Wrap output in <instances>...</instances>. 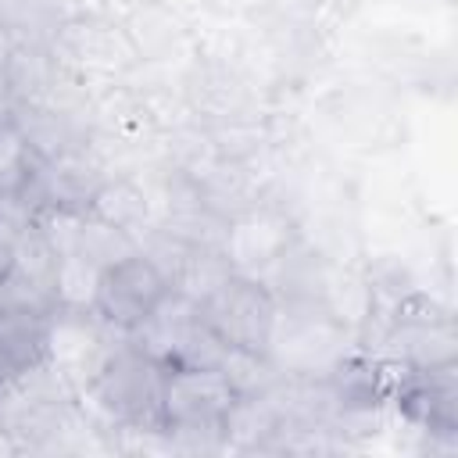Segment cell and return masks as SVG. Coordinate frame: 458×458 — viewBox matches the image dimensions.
<instances>
[{
	"label": "cell",
	"mask_w": 458,
	"mask_h": 458,
	"mask_svg": "<svg viewBox=\"0 0 458 458\" xmlns=\"http://www.w3.org/2000/svg\"><path fill=\"white\" fill-rule=\"evenodd\" d=\"M165 372L168 365L122 336L97 379L79 394V404L104 429H165Z\"/></svg>",
	"instance_id": "6da1fadb"
},
{
	"label": "cell",
	"mask_w": 458,
	"mask_h": 458,
	"mask_svg": "<svg viewBox=\"0 0 458 458\" xmlns=\"http://www.w3.org/2000/svg\"><path fill=\"white\" fill-rule=\"evenodd\" d=\"M236 390L215 365H172L165 372V429L172 451H222V422Z\"/></svg>",
	"instance_id": "7a4b0ae2"
},
{
	"label": "cell",
	"mask_w": 458,
	"mask_h": 458,
	"mask_svg": "<svg viewBox=\"0 0 458 458\" xmlns=\"http://www.w3.org/2000/svg\"><path fill=\"white\" fill-rule=\"evenodd\" d=\"M354 333L340 326L326 308L308 301H279V315L268 336V361L290 379H329L347 354H354Z\"/></svg>",
	"instance_id": "3957f363"
},
{
	"label": "cell",
	"mask_w": 458,
	"mask_h": 458,
	"mask_svg": "<svg viewBox=\"0 0 458 458\" xmlns=\"http://www.w3.org/2000/svg\"><path fill=\"white\" fill-rule=\"evenodd\" d=\"M79 411L72 383L43 358L29 369L0 376V426L25 451H43L47 440Z\"/></svg>",
	"instance_id": "277c9868"
},
{
	"label": "cell",
	"mask_w": 458,
	"mask_h": 458,
	"mask_svg": "<svg viewBox=\"0 0 458 458\" xmlns=\"http://www.w3.org/2000/svg\"><path fill=\"white\" fill-rule=\"evenodd\" d=\"M47 50L86 86L118 82L140 64L122 21L104 11H72L50 36Z\"/></svg>",
	"instance_id": "5b68a950"
},
{
	"label": "cell",
	"mask_w": 458,
	"mask_h": 458,
	"mask_svg": "<svg viewBox=\"0 0 458 458\" xmlns=\"http://www.w3.org/2000/svg\"><path fill=\"white\" fill-rule=\"evenodd\" d=\"M301 236L304 233H301L297 218L286 211V204L261 197L225 218L218 250L233 272L268 279L272 268L297 247Z\"/></svg>",
	"instance_id": "8992f818"
},
{
	"label": "cell",
	"mask_w": 458,
	"mask_h": 458,
	"mask_svg": "<svg viewBox=\"0 0 458 458\" xmlns=\"http://www.w3.org/2000/svg\"><path fill=\"white\" fill-rule=\"evenodd\" d=\"M197 308H200V318L208 322V329L225 347L258 351V354L268 351V336H272V326L279 315V297L265 279L229 272Z\"/></svg>",
	"instance_id": "52a82bcc"
},
{
	"label": "cell",
	"mask_w": 458,
	"mask_h": 458,
	"mask_svg": "<svg viewBox=\"0 0 458 458\" xmlns=\"http://www.w3.org/2000/svg\"><path fill=\"white\" fill-rule=\"evenodd\" d=\"M129 340L168 369L172 365H215L225 347L200 318L197 301L175 290L150 311V318L140 329L129 333Z\"/></svg>",
	"instance_id": "ba28073f"
},
{
	"label": "cell",
	"mask_w": 458,
	"mask_h": 458,
	"mask_svg": "<svg viewBox=\"0 0 458 458\" xmlns=\"http://www.w3.org/2000/svg\"><path fill=\"white\" fill-rule=\"evenodd\" d=\"M168 293H172V286H168L165 272L143 250H132L100 272V290H97L93 311L114 333L129 336L132 329H140L150 318V311Z\"/></svg>",
	"instance_id": "9c48e42d"
},
{
	"label": "cell",
	"mask_w": 458,
	"mask_h": 458,
	"mask_svg": "<svg viewBox=\"0 0 458 458\" xmlns=\"http://www.w3.org/2000/svg\"><path fill=\"white\" fill-rule=\"evenodd\" d=\"M118 340L122 333H114L97 311L54 308V315L47 318V361L72 383L75 394H82L97 379Z\"/></svg>",
	"instance_id": "30bf717a"
},
{
	"label": "cell",
	"mask_w": 458,
	"mask_h": 458,
	"mask_svg": "<svg viewBox=\"0 0 458 458\" xmlns=\"http://www.w3.org/2000/svg\"><path fill=\"white\" fill-rule=\"evenodd\" d=\"M111 172L100 165V157L89 147H75L54 157H43L39 179L32 186V215L39 211H68V215H89L97 190L104 186Z\"/></svg>",
	"instance_id": "8fae6325"
},
{
	"label": "cell",
	"mask_w": 458,
	"mask_h": 458,
	"mask_svg": "<svg viewBox=\"0 0 458 458\" xmlns=\"http://www.w3.org/2000/svg\"><path fill=\"white\" fill-rule=\"evenodd\" d=\"M140 64H172V57H190L193 39L182 11L172 0H143L118 14Z\"/></svg>",
	"instance_id": "7c38bea8"
},
{
	"label": "cell",
	"mask_w": 458,
	"mask_h": 458,
	"mask_svg": "<svg viewBox=\"0 0 458 458\" xmlns=\"http://www.w3.org/2000/svg\"><path fill=\"white\" fill-rule=\"evenodd\" d=\"M93 218L129 233V236H140L154 225V208H150V193L140 179V172H114L104 179V186L97 190L93 197V208H89Z\"/></svg>",
	"instance_id": "4fadbf2b"
},
{
	"label": "cell",
	"mask_w": 458,
	"mask_h": 458,
	"mask_svg": "<svg viewBox=\"0 0 458 458\" xmlns=\"http://www.w3.org/2000/svg\"><path fill=\"white\" fill-rule=\"evenodd\" d=\"M47 311L0 301V365L7 372L47 358Z\"/></svg>",
	"instance_id": "5bb4252c"
},
{
	"label": "cell",
	"mask_w": 458,
	"mask_h": 458,
	"mask_svg": "<svg viewBox=\"0 0 458 458\" xmlns=\"http://www.w3.org/2000/svg\"><path fill=\"white\" fill-rule=\"evenodd\" d=\"M43 157L25 140L14 118L0 122V200H25L32 197V186L39 179ZM32 208V204H29Z\"/></svg>",
	"instance_id": "9a60e30c"
},
{
	"label": "cell",
	"mask_w": 458,
	"mask_h": 458,
	"mask_svg": "<svg viewBox=\"0 0 458 458\" xmlns=\"http://www.w3.org/2000/svg\"><path fill=\"white\" fill-rule=\"evenodd\" d=\"M100 265H93L86 254L68 250L57 254L54 268V304L64 311H93L97 290H100Z\"/></svg>",
	"instance_id": "2e32d148"
},
{
	"label": "cell",
	"mask_w": 458,
	"mask_h": 458,
	"mask_svg": "<svg viewBox=\"0 0 458 458\" xmlns=\"http://www.w3.org/2000/svg\"><path fill=\"white\" fill-rule=\"evenodd\" d=\"M75 250L86 254L93 265L107 268V265H114L118 258L140 250V243H136V236H129V233H122V229H114V225L93 218V215H82V218H79V233H75Z\"/></svg>",
	"instance_id": "e0dca14e"
},
{
	"label": "cell",
	"mask_w": 458,
	"mask_h": 458,
	"mask_svg": "<svg viewBox=\"0 0 458 458\" xmlns=\"http://www.w3.org/2000/svg\"><path fill=\"white\" fill-rule=\"evenodd\" d=\"M344 4H347V0H297L301 14H308L311 21L329 18V14H340V11H344Z\"/></svg>",
	"instance_id": "ac0fdd59"
},
{
	"label": "cell",
	"mask_w": 458,
	"mask_h": 458,
	"mask_svg": "<svg viewBox=\"0 0 458 458\" xmlns=\"http://www.w3.org/2000/svg\"><path fill=\"white\" fill-rule=\"evenodd\" d=\"M14 272V240L11 236H0V283Z\"/></svg>",
	"instance_id": "d6986e66"
},
{
	"label": "cell",
	"mask_w": 458,
	"mask_h": 458,
	"mask_svg": "<svg viewBox=\"0 0 458 458\" xmlns=\"http://www.w3.org/2000/svg\"><path fill=\"white\" fill-rule=\"evenodd\" d=\"M11 454H21V447H18V440L0 426V458H11Z\"/></svg>",
	"instance_id": "ffe728a7"
},
{
	"label": "cell",
	"mask_w": 458,
	"mask_h": 458,
	"mask_svg": "<svg viewBox=\"0 0 458 458\" xmlns=\"http://www.w3.org/2000/svg\"><path fill=\"white\" fill-rule=\"evenodd\" d=\"M4 372H7V369H4V365H0V376H4Z\"/></svg>",
	"instance_id": "44dd1931"
}]
</instances>
